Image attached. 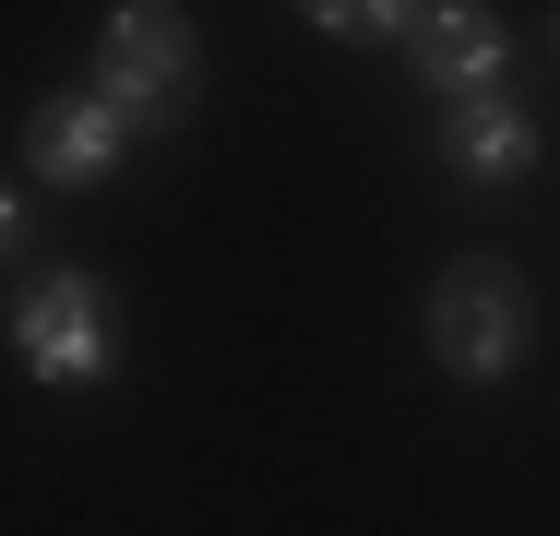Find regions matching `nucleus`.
I'll use <instances>...</instances> for the list:
<instances>
[{"mask_svg":"<svg viewBox=\"0 0 560 536\" xmlns=\"http://www.w3.org/2000/svg\"><path fill=\"white\" fill-rule=\"evenodd\" d=\"M12 358H24L48 394H96V382L119 370V311H108V275H84V263L36 275V287L12 299Z\"/></svg>","mask_w":560,"mask_h":536,"instance_id":"1","label":"nucleus"},{"mask_svg":"<svg viewBox=\"0 0 560 536\" xmlns=\"http://www.w3.org/2000/svg\"><path fill=\"white\" fill-rule=\"evenodd\" d=\"M525 346H537V322H525V275L489 263V250L442 263V287H430V358H442L453 382H513Z\"/></svg>","mask_w":560,"mask_h":536,"instance_id":"2","label":"nucleus"},{"mask_svg":"<svg viewBox=\"0 0 560 536\" xmlns=\"http://www.w3.org/2000/svg\"><path fill=\"white\" fill-rule=\"evenodd\" d=\"M191 84H203V48H191V24H179V12H155V0L108 12V36H96V96H108L131 131L179 119Z\"/></svg>","mask_w":560,"mask_h":536,"instance_id":"3","label":"nucleus"},{"mask_svg":"<svg viewBox=\"0 0 560 536\" xmlns=\"http://www.w3.org/2000/svg\"><path fill=\"white\" fill-rule=\"evenodd\" d=\"M119 143H131V119L108 96H48L24 119V155H36V179H60V191H96L119 167Z\"/></svg>","mask_w":560,"mask_h":536,"instance_id":"4","label":"nucleus"},{"mask_svg":"<svg viewBox=\"0 0 560 536\" xmlns=\"http://www.w3.org/2000/svg\"><path fill=\"white\" fill-rule=\"evenodd\" d=\"M406 48H418V72H430V96H442V107L501 96V60H513V36H501L489 12H465V0H453V12H418Z\"/></svg>","mask_w":560,"mask_h":536,"instance_id":"5","label":"nucleus"},{"mask_svg":"<svg viewBox=\"0 0 560 536\" xmlns=\"http://www.w3.org/2000/svg\"><path fill=\"white\" fill-rule=\"evenodd\" d=\"M442 167H453V179H525V167H537V119H525L513 96L453 107V119H442Z\"/></svg>","mask_w":560,"mask_h":536,"instance_id":"6","label":"nucleus"},{"mask_svg":"<svg viewBox=\"0 0 560 536\" xmlns=\"http://www.w3.org/2000/svg\"><path fill=\"white\" fill-rule=\"evenodd\" d=\"M311 24H323V36H346V48H370V36H418V12H394V0H323Z\"/></svg>","mask_w":560,"mask_h":536,"instance_id":"7","label":"nucleus"},{"mask_svg":"<svg viewBox=\"0 0 560 536\" xmlns=\"http://www.w3.org/2000/svg\"><path fill=\"white\" fill-rule=\"evenodd\" d=\"M12 238H24V214H12V191H0V250H12Z\"/></svg>","mask_w":560,"mask_h":536,"instance_id":"8","label":"nucleus"}]
</instances>
